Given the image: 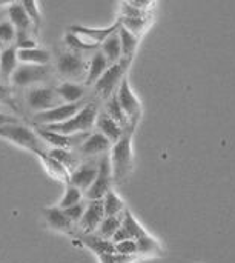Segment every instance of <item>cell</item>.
I'll list each match as a JSON object with an SVG mask.
<instances>
[{"label": "cell", "instance_id": "cell-20", "mask_svg": "<svg viewBox=\"0 0 235 263\" xmlns=\"http://www.w3.org/2000/svg\"><path fill=\"white\" fill-rule=\"evenodd\" d=\"M37 157L40 159L42 165L45 166L46 173H48L51 177H54V179L58 180V182H63L65 185L69 183L71 173H69L58 160H55L54 157H51L48 153H40V154H37Z\"/></svg>", "mask_w": 235, "mask_h": 263}, {"label": "cell", "instance_id": "cell-39", "mask_svg": "<svg viewBox=\"0 0 235 263\" xmlns=\"http://www.w3.org/2000/svg\"><path fill=\"white\" fill-rule=\"evenodd\" d=\"M0 105H6L11 106L12 109H15V102H14V94H12V88L8 83L0 82Z\"/></svg>", "mask_w": 235, "mask_h": 263}, {"label": "cell", "instance_id": "cell-7", "mask_svg": "<svg viewBox=\"0 0 235 263\" xmlns=\"http://www.w3.org/2000/svg\"><path fill=\"white\" fill-rule=\"evenodd\" d=\"M112 165H111V157L108 154L102 156L99 160V174L97 179L94 180L92 186L85 193V197L88 200H103L105 196L112 191Z\"/></svg>", "mask_w": 235, "mask_h": 263}, {"label": "cell", "instance_id": "cell-17", "mask_svg": "<svg viewBox=\"0 0 235 263\" xmlns=\"http://www.w3.org/2000/svg\"><path fill=\"white\" fill-rule=\"evenodd\" d=\"M95 126L99 129V133H102L105 137H108L111 140V143H117L123 134L126 133L112 117H109L105 111H100L99 116H97V120H95Z\"/></svg>", "mask_w": 235, "mask_h": 263}, {"label": "cell", "instance_id": "cell-44", "mask_svg": "<svg viewBox=\"0 0 235 263\" xmlns=\"http://www.w3.org/2000/svg\"><path fill=\"white\" fill-rule=\"evenodd\" d=\"M3 48H5V46H3V45L0 43V52H2V49H3Z\"/></svg>", "mask_w": 235, "mask_h": 263}, {"label": "cell", "instance_id": "cell-1", "mask_svg": "<svg viewBox=\"0 0 235 263\" xmlns=\"http://www.w3.org/2000/svg\"><path fill=\"white\" fill-rule=\"evenodd\" d=\"M0 137L6 139L25 149H29L31 153H34L35 156L40 153H48L51 148L40 139V136L37 134L35 128H29L26 125L20 123H9V125H3L0 126Z\"/></svg>", "mask_w": 235, "mask_h": 263}, {"label": "cell", "instance_id": "cell-34", "mask_svg": "<svg viewBox=\"0 0 235 263\" xmlns=\"http://www.w3.org/2000/svg\"><path fill=\"white\" fill-rule=\"evenodd\" d=\"M17 39V29L12 25V22L6 17L5 20L0 22V43L3 46H12L15 45Z\"/></svg>", "mask_w": 235, "mask_h": 263}, {"label": "cell", "instance_id": "cell-35", "mask_svg": "<svg viewBox=\"0 0 235 263\" xmlns=\"http://www.w3.org/2000/svg\"><path fill=\"white\" fill-rule=\"evenodd\" d=\"M22 5H23L25 11L28 12L29 18L32 20L34 28H35V31H37V29L40 28V25H42V12H40V9H38V3L29 0V2H22Z\"/></svg>", "mask_w": 235, "mask_h": 263}, {"label": "cell", "instance_id": "cell-6", "mask_svg": "<svg viewBox=\"0 0 235 263\" xmlns=\"http://www.w3.org/2000/svg\"><path fill=\"white\" fill-rule=\"evenodd\" d=\"M25 100H26L28 108L31 111H34V114L49 111V109L57 108L58 105L63 103V100L57 94L55 88H51V86H31V88H28L26 94H25Z\"/></svg>", "mask_w": 235, "mask_h": 263}, {"label": "cell", "instance_id": "cell-14", "mask_svg": "<svg viewBox=\"0 0 235 263\" xmlns=\"http://www.w3.org/2000/svg\"><path fill=\"white\" fill-rule=\"evenodd\" d=\"M18 49L15 45L5 46L0 52V82L8 83L12 79L15 69L18 68Z\"/></svg>", "mask_w": 235, "mask_h": 263}, {"label": "cell", "instance_id": "cell-28", "mask_svg": "<svg viewBox=\"0 0 235 263\" xmlns=\"http://www.w3.org/2000/svg\"><path fill=\"white\" fill-rule=\"evenodd\" d=\"M48 154L51 156V157H54L55 160H58L69 173H72L80 163H79V160H77V157H75V154L71 151V149H63V148H51L49 151H48Z\"/></svg>", "mask_w": 235, "mask_h": 263}, {"label": "cell", "instance_id": "cell-24", "mask_svg": "<svg viewBox=\"0 0 235 263\" xmlns=\"http://www.w3.org/2000/svg\"><path fill=\"white\" fill-rule=\"evenodd\" d=\"M105 112L109 116V117H112L125 131H128V129H134L135 126L131 123V120H129V117L126 116V112L123 111V108L120 106V103H119V99H117V96L114 94L112 97H109V100L106 102V106H105Z\"/></svg>", "mask_w": 235, "mask_h": 263}, {"label": "cell", "instance_id": "cell-25", "mask_svg": "<svg viewBox=\"0 0 235 263\" xmlns=\"http://www.w3.org/2000/svg\"><path fill=\"white\" fill-rule=\"evenodd\" d=\"M100 51L105 54V57L109 60L111 65L120 62L123 59V51H122V42H120V35L119 32L112 34L111 37H108L102 45H100Z\"/></svg>", "mask_w": 235, "mask_h": 263}, {"label": "cell", "instance_id": "cell-31", "mask_svg": "<svg viewBox=\"0 0 235 263\" xmlns=\"http://www.w3.org/2000/svg\"><path fill=\"white\" fill-rule=\"evenodd\" d=\"M122 20V26L126 28L128 31H131L135 35H142L146 28L151 23V15L149 17H120Z\"/></svg>", "mask_w": 235, "mask_h": 263}, {"label": "cell", "instance_id": "cell-23", "mask_svg": "<svg viewBox=\"0 0 235 263\" xmlns=\"http://www.w3.org/2000/svg\"><path fill=\"white\" fill-rule=\"evenodd\" d=\"M51 52L43 48L18 49V62L22 65H49Z\"/></svg>", "mask_w": 235, "mask_h": 263}, {"label": "cell", "instance_id": "cell-42", "mask_svg": "<svg viewBox=\"0 0 235 263\" xmlns=\"http://www.w3.org/2000/svg\"><path fill=\"white\" fill-rule=\"evenodd\" d=\"M9 123H20V120L14 116H9V114H5V112H0V126L3 125H9Z\"/></svg>", "mask_w": 235, "mask_h": 263}, {"label": "cell", "instance_id": "cell-13", "mask_svg": "<svg viewBox=\"0 0 235 263\" xmlns=\"http://www.w3.org/2000/svg\"><path fill=\"white\" fill-rule=\"evenodd\" d=\"M120 28H122V20L119 18L117 22H114L108 28H88V26H82V25H71L68 31L75 32V34H80L85 39L91 40L92 43L102 45L108 37H111L112 34L119 32Z\"/></svg>", "mask_w": 235, "mask_h": 263}, {"label": "cell", "instance_id": "cell-2", "mask_svg": "<svg viewBox=\"0 0 235 263\" xmlns=\"http://www.w3.org/2000/svg\"><path fill=\"white\" fill-rule=\"evenodd\" d=\"M99 106L94 102H88L74 117H71L69 120L63 122V123H57V125H49V126H43L46 129L60 133L63 136H75V134H82V133H89L91 128L95 125L97 116H99Z\"/></svg>", "mask_w": 235, "mask_h": 263}, {"label": "cell", "instance_id": "cell-18", "mask_svg": "<svg viewBox=\"0 0 235 263\" xmlns=\"http://www.w3.org/2000/svg\"><path fill=\"white\" fill-rule=\"evenodd\" d=\"M80 240L82 243L89 248L92 253H95L99 257L105 256V254H115V243L112 240H108V239H103L97 234H83L80 233Z\"/></svg>", "mask_w": 235, "mask_h": 263}, {"label": "cell", "instance_id": "cell-43", "mask_svg": "<svg viewBox=\"0 0 235 263\" xmlns=\"http://www.w3.org/2000/svg\"><path fill=\"white\" fill-rule=\"evenodd\" d=\"M6 17H8V11H6V8L0 9V22H2V20H5Z\"/></svg>", "mask_w": 235, "mask_h": 263}, {"label": "cell", "instance_id": "cell-15", "mask_svg": "<svg viewBox=\"0 0 235 263\" xmlns=\"http://www.w3.org/2000/svg\"><path fill=\"white\" fill-rule=\"evenodd\" d=\"M112 149V143L108 137H105L102 133L95 131V133H91L88 136V139L82 143V146L79 148L80 154L82 156H105L108 154V151Z\"/></svg>", "mask_w": 235, "mask_h": 263}, {"label": "cell", "instance_id": "cell-21", "mask_svg": "<svg viewBox=\"0 0 235 263\" xmlns=\"http://www.w3.org/2000/svg\"><path fill=\"white\" fill-rule=\"evenodd\" d=\"M111 66L109 60L105 57L102 51H95L92 57L89 59V66H88V77L85 80V85H95V82L105 74V71Z\"/></svg>", "mask_w": 235, "mask_h": 263}, {"label": "cell", "instance_id": "cell-40", "mask_svg": "<svg viewBox=\"0 0 235 263\" xmlns=\"http://www.w3.org/2000/svg\"><path fill=\"white\" fill-rule=\"evenodd\" d=\"M100 259V263H132L137 256H123V254H105Z\"/></svg>", "mask_w": 235, "mask_h": 263}, {"label": "cell", "instance_id": "cell-16", "mask_svg": "<svg viewBox=\"0 0 235 263\" xmlns=\"http://www.w3.org/2000/svg\"><path fill=\"white\" fill-rule=\"evenodd\" d=\"M8 11V18L12 22V25L15 26L17 32H37L34 28L32 20L29 18L28 12L25 11L22 2H15V3H9V6L6 8Z\"/></svg>", "mask_w": 235, "mask_h": 263}, {"label": "cell", "instance_id": "cell-19", "mask_svg": "<svg viewBox=\"0 0 235 263\" xmlns=\"http://www.w3.org/2000/svg\"><path fill=\"white\" fill-rule=\"evenodd\" d=\"M45 217L46 222L51 228L62 231V233H68L71 234L74 231V223L71 222V219L65 214V211L60 206H52V208H46L45 211Z\"/></svg>", "mask_w": 235, "mask_h": 263}, {"label": "cell", "instance_id": "cell-29", "mask_svg": "<svg viewBox=\"0 0 235 263\" xmlns=\"http://www.w3.org/2000/svg\"><path fill=\"white\" fill-rule=\"evenodd\" d=\"M122 227L129 233V236L134 239V240H140L146 236H149L140 225L139 222L135 220V217L132 216V213L129 210H125L123 216H122Z\"/></svg>", "mask_w": 235, "mask_h": 263}, {"label": "cell", "instance_id": "cell-4", "mask_svg": "<svg viewBox=\"0 0 235 263\" xmlns=\"http://www.w3.org/2000/svg\"><path fill=\"white\" fill-rule=\"evenodd\" d=\"M88 66L89 62H86L80 52H74V51H66L60 54L57 60V72L60 74L62 79H65V82L79 83L83 79L86 80Z\"/></svg>", "mask_w": 235, "mask_h": 263}, {"label": "cell", "instance_id": "cell-30", "mask_svg": "<svg viewBox=\"0 0 235 263\" xmlns=\"http://www.w3.org/2000/svg\"><path fill=\"white\" fill-rule=\"evenodd\" d=\"M119 35H120V42H122L123 57L125 59H132V55L135 52V48L139 45V35L132 34L131 31H128L123 26L119 29Z\"/></svg>", "mask_w": 235, "mask_h": 263}, {"label": "cell", "instance_id": "cell-22", "mask_svg": "<svg viewBox=\"0 0 235 263\" xmlns=\"http://www.w3.org/2000/svg\"><path fill=\"white\" fill-rule=\"evenodd\" d=\"M55 91L60 96V99L63 100V103L82 102L83 96L86 94V88L83 85L74 83V82H63L55 88Z\"/></svg>", "mask_w": 235, "mask_h": 263}, {"label": "cell", "instance_id": "cell-26", "mask_svg": "<svg viewBox=\"0 0 235 263\" xmlns=\"http://www.w3.org/2000/svg\"><path fill=\"white\" fill-rule=\"evenodd\" d=\"M65 43H66L68 48H71V51H74V52H80V51H86V49H97V48H100V45L92 43L91 40L85 39L83 35L75 34V32H71V31H68V32L65 34Z\"/></svg>", "mask_w": 235, "mask_h": 263}, {"label": "cell", "instance_id": "cell-11", "mask_svg": "<svg viewBox=\"0 0 235 263\" xmlns=\"http://www.w3.org/2000/svg\"><path fill=\"white\" fill-rule=\"evenodd\" d=\"M105 219V208H103V200H88L86 211L79 222V227L83 234H94L100 223Z\"/></svg>", "mask_w": 235, "mask_h": 263}, {"label": "cell", "instance_id": "cell-8", "mask_svg": "<svg viewBox=\"0 0 235 263\" xmlns=\"http://www.w3.org/2000/svg\"><path fill=\"white\" fill-rule=\"evenodd\" d=\"M86 103L82 102H75V103H62L57 108H52L49 111H43V112H37L32 116V122L35 126H49V125H57V123H63L66 120H69L71 117H74Z\"/></svg>", "mask_w": 235, "mask_h": 263}, {"label": "cell", "instance_id": "cell-38", "mask_svg": "<svg viewBox=\"0 0 235 263\" xmlns=\"http://www.w3.org/2000/svg\"><path fill=\"white\" fill-rule=\"evenodd\" d=\"M115 251L117 254H123V256H139V243L137 240H126V242L117 243Z\"/></svg>", "mask_w": 235, "mask_h": 263}, {"label": "cell", "instance_id": "cell-32", "mask_svg": "<svg viewBox=\"0 0 235 263\" xmlns=\"http://www.w3.org/2000/svg\"><path fill=\"white\" fill-rule=\"evenodd\" d=\"M123 216V214H122ZM122 216H115V217H105L103 222L100 223L99 230H97V236L112 240L114 234L120 230L122 227Z\"/></svg>", "mask_w": 235, "mask_h": 263}, {"label": "cell", "instance_id": "cell-10", "mask_svg": "<svg viewBox=\"0 0 235 263\" xmlns=\"http://www.w3.org/2000/svg\"><path fill=\"white\" fill-rule=\"evenodd\" d=\"M115 96H117V99H119L120 106L123 108V111H125L126 116L129 117L131 123L135 126L137 122H139V119H140V116H142V105H140L137 96L131 91L126 77H125L123 82L120 83V86H119Z\"/></svg>", "mask_w": 235, "mask_h": 263}, {"label": "cell", "instance_id": "cell-3", "mask_svg": "<svg viewBox=\"0 0 235 263\" xmlns=\"http://www.w3.org/2000/svg\"><path fill=\"white\" fill-rule=\"evenodd\" d=\"M132 131L134 129H128L123 137L112 145L111 149V165H112V177L114 182H120L123 180L131 168H132Z\"/></svg>", "mask_w": 235, "mask_h": 263}, {"label": "cell", "instance_id": "cell-36", "mask_svg": "<svg viewBox=\"0 0 235 263\" xmlns=\"http://www.w3.org/2000/svg\"><path fill=\"white\" fill-rule=\"evenodd\" d=\"M137 243H139V256H149V254H155L159 251V243L151 236H146V237L137 240Z\"/></svg>", "mask_w": 235, "mask_h": 263}, {"label": "cell", "instance_id": "cell-5", "mask_svg": "<svg viewBox=\"0 0 235 263\" xmlns=\"http://www.w3.org/2000/svg\"><path fill=\"white\" fill-rule=\"evenodd\" d=\"M131 60H132V59H125V57H123L120 62L111 65V66L105 71V74L95 82V85H94L95 94L100 96L102 99L112 97V96H114V94H112L114 89H115V88L119 89L120 83L123 82L125 72H126V69H128V66H129Z\"/></svg>", "mask_w": 235, "mask_h": 263}, {"label": "cell", "instance_id": "cell-37", "mask_svg": "<svg viewBox=\"0 0 235 263\" xmlns=\"http://www.w3.org/2000/svg\"><path fill=\"white\" fill-rule=\"evenodd\" d=\"M86 205H88V203L80 202V203L72 205V206H69V208H66V210H63V211H65V214L71 219V222H72V223H79V222L82 220V217H83L85 211H86Z\"/></svg>", "mask_w": 235, "mask_h": 263}, {"label": "cell", "instance_id": "cell-12", "mask_svg": "<svg viewBox=\"0 0 235 263\" xmlns=\"http://www.w3.org/2000/svg\"><path fill=\"white\" fill-rule=\"evenodd\" d=\"M97 174H99V162H85V163H80L72 173H71V179H69V183L77 186L79 190H82L83 193H86L94 180L97 179Z\"/></svg>", "mask_w": 235, "mask_h": 263}, {"label": "cell", "instance_id": "cell-41", "mask_svg": "<svg viewBox=\"0 0 235 263\" xmlns=\"http://www.w3.org/2000/svg\"><path fill=\"white\" fill-rule=\"evenodd\" d=\"M126 240H134L131 236H129V233L123 228V227H120V230L114 234V237H112V242L117 245V243H122V242H126Z\"/></svg>", "mask_w": 235, "mask_h": 263}, {"label": "cell", "instance_id": "cell-33", "mask_svg": "<svg viewBox=\"0 0 235 263\" xmlns=\"http://www.w3.org/2000/svg\"><path fill=\"white\" fill-rule=\"evenodd\" d=\"M82 197H83V191L79 190L77 186L71 185V183H66L65 185V193H63V197L58 203V206L62 210H66L72 205H77L82 202Z\"/></svg>", "mask_w": 235, "mask_h": 263}, {"label": "cell", "instance_id": "cell-45", "mask_svg": "<svg viewBox=\"0 0 235 263\" xmlns=\"http://www.w3.org/2000/svg\"><path fill=\"white\" fill-rule=\"evenodd\" d=\"M2 9H3V8H2Z\"/></svg>", "mask_w": 235, "mask_h": 263}, {"label": "cell", "instance_id": "cell-9", "mask_svg": "<svg viewBox=\"0 0 235 263\" xmlns=\"http://www.w3.org/2000/svg\"><path fill=\"white\" fill-rule=\"evenodd\" d=\"M51 76V66L49 65H18L15 69L11 83L17 88H25L31 85L42 83L48 80Z\"/></svg>", "mask_w": 235, "mask_h": 263}, {"label": "cell", "instance_id": "cell-27", "mask_svg": "<svg viewBox=\"0 0 235 263\" xmlns=\"http://www.w3.org/2000/svg\"><path fill=\"white\" fill-rule=\"evenodd\" d=\"M103 208H105V217H115L122 216L125 213V203L117 196L115 191H109L103 199Z\"/></svg>", "mask_w": 235, "mask_h": 263}]
</instances>
